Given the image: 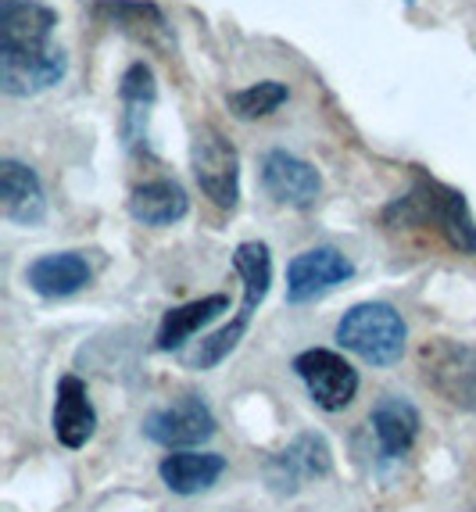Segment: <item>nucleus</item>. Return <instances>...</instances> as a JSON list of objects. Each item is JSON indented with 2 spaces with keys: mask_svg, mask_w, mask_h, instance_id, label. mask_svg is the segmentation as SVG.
Listing matches in <instances>:
<instances>
[{
  "mask_svg": "<svg viewBox=\"0 0 476 512\" xmlns=\"http://www.w3.org/2000/svg\"><path fill=\"white\" fill-rule=\"evenodd\" d=\"M233 269L237 276L244 280V301H240V312L233 316V323H226L222 330H215L212 337H204L197 344L194 355H187V366L190 369H215L222 359H230L233 351H237L240 337L247 333L255 312L262 308L265 294L272 287V255L265 248L262 240H244L237 251H233Z\"/></svg>",
  "mask_w": 476,
  "mask_h": 512,
  "instance_id": "nucleus-1",
  "label": "nucleus"
},
{
  "mask_svg": "<svg viewBox=\"0 0 476 512\" xmlns=\"http://www.w3.org/2000/svg\"><path fill=\"white\" fill-rule=\"evenodd\" d=\"M383 219L391 222V226H423V222H434L451 248L462 251V255H476V219L469 212V201L459 190L444 187L437 180L419 176L416 187L408 190L405 197H398L383 212Z\"/></svg>",
  "mask_w": 476,
  "mask_h": 512,
  "instance_id": "nucleus-2",
  "label": "nucleus"
},
{
  "mask_svg": "<svg viewBox=\"0 0 476 512\" xmlns=\"http://www.w3.org/2000/svg\"><path fill=\"white\" fill-rule=\"evenodd\" d=\"M337 344L376 369L401 362L408 344V326L401 312L387 301H362L348 308L337 323Z\"/></svg>",
  "mask_w": 476,
  "mask_h": 512,
  "instance_id": "nucleus-3",
  "label": "nucleus"
},
{
  "mask_svg": "<svg viewBox=\"0 0 476 512\" xmlns=\"http://www.w3.org/2000/svg\"><path fill=\"white\" fill-rule=\"evenodd\" d=\"M190 169L201 194L222 212L240 205V154L219 129L201 126L190 140Z\"/></svg>",
  "mask_w": 476,
  "mask_h": 512,
  "instance_id": "nucleus-4",
  "label": "nucleus"
},
{
  "mask_svg": "<svg viewBox=\"0 0 476 512\" xmlns=\"http://www.w3.org/2000/svg\"><path fill=\"white\" fill-rule=\"evenodd\" d=\"M294 373L305 384L308 398L323 412H344L358 394V369L330 348H308L294 359Z\"/></svg>",
  "mask_w": 476,
  "mask_h": 512,
  "instance_id": "nucleus-5",
  "label": "nucleus"
},
{
  "mask_svg": "<svg viewBox=\"0 0 476 512\" xmlns=\"http://www.w3.org/2000/svg\"><path fill=\"white\" fill-rule=\"evenodd\" d=\"M144 437L169 452H190L215 437V416L197 394H183L144 419Z\"/></svg>",
  "mask_w": 476,
  "mask_h": 512,
  "instance_id": "nucleus-6",
  "label": "nucleus"
},
{
  "mask_svg": "<svg viewBox=\"0 0 476 512\" xmlns=\"http://www.w3.org/2000/svg\"><path fill=\"white\" fill-rule=\"evenodd\" d=\"M423 380L444 402L476 416V344L441 341L423 351Z\"/></svg>",
  "mask_w": 476,
  "mask_h": 512,
  "instance_id": "nucleus-7",
  "label": "nucleus"
},
{
  "mask_svg": "<svg viewBox=\"0 0 476 512\" xmlns=\"http://www.w3.org/2000/svg\"><path fill=\"white\" fill-rule=\"evenodd\" d=\"M333 470V452L326 444L323 434H298L294 441L283 448V452L269 455L265 462V484L276 491V495H298L301 487L312 484V480L330 477Z\"/></svg>",
  "mask_w": 476,
  "mask_h": 512,
  "instance_id": "nucleus-8",
  "label": "nucleus"
},
{
  "mask_svg": "<svg viewBox=\"0 0 476 512\" xmlns=\"http://www.w3.org/2000/svg\"><path fill=\"white\" fill-rule=\"evenodd\" d=\"M355 276V265L337 248H308L290 258L287 265V301L290 305H308V301L326 298L340 283Z\"/></svg>",
  "mask_w": 476,
  "mask_h": 512,
  "instance_id": "nucleus-9",
  "label": "nucleus"
},
{
  "mask_svg": "<svg viewBox=\"0 0 476 512\" xmlns=\"http://www.w3.org/2000/svg\"><path fill=\"white\" fill-rule=\"evenodd\" d=\"M58 26V11L40 4V0H4L0 4V54L22 58V54H40L51 43Z\"/></svg>",
  "mask_w": 476,
  "mask_h": 512,
  "instance_id": "nucleus-10",
  "label": "nucleus"
},
{
  "mask_svg": "<svg viewBox=\"0 0 476 512\" xmlns=\"http://www.w3.org/2000/svg\"><path fill=\"white\" fill-rule=\"evenodd\" d=\"M262 187L276 205L312 208L323 194V176L305 158L276 147L262 158Z\"/></svg>",
  "mask_w": 476,
  "mask_h": 512,
  "instance_id": "nucleus-11",
  "label": "nucleus"
},
{
  "mask_svg": "<svg viewBox=\"0 0 476 512\" xmlns=\"http://www.w3.org/2000/svg\"><path fill=\"white\" fill-rule=\"evenodd\" d=\"M51 430L58 444H65L68 452H79L94 441L97 434V409L90 402V391L76 373H65L54 387V412H51Z\"/></svg>",
  "mask_w": 476,
  "mask_h": 512,
  "instance_id": "nucleus-12",
  "label": "nucleus"
},
{
  "mask_svg": "<svg viewBox=\"0 0 476 512\" xmlns=\"http://www.w3.org/2000/svg\"><path fill=\"white\" fill-rule=\"evenodd\" d=\"M369 423H373V437H376V452L383 462H398L412 452V444L419 437V409L401 394H383L380 402L369 412Z\"/></svg>",
  "mask_w": 476,
  "mask_h": 512,
  "instance_id": "nucleus-13",
  "label": "nucleus"
},
{
  "mask_svg": "<svg viewBox=\"0 0 476 512\" xmlns=\"http://www.w3.org/2000/svg\"><path fill=\"white\" fill-rule=\"evenodd\" d=\"M68 72V54L61 47H47L40 54H22V58H8L0 54V90L8 97H36L43 90H51L65 79Z\"/></svg>",
  "mask_w": 476,
  "mask_h": 512,
  "instance_id": "nucleus-14",
  "label": "nucleus"
},
{
  "mask_svg": "<svg viewBox=\"0 0 476 512\" xmlns=\"http://www.w3.org/2000/svg\"><path fill=\"white\" fill-rule=\"evenodd\" d=\"M0 205H4V219L15 226H40L47 219V194L40 176L18 158L0 162Z\"/></svg>",
  "mask_w": 476,
  "mask_h": 512,
  "instance_id": "nucleus-15",
  "label": "nucleus"
},
{
  "mask_svg": "<svg viewBox=\"0 0 476 512\" xmlns=\"http://www.w3.org/2000/svg\"><path fill=\"white\" fill-rule=\"evenodd\" d=\"M90 280H94V269H90L83 251H51L26 269V283L47 301L72 298L83 287H90Z\"/></svg>",
  "mask_w": 476,
  "mask_h": 512,
  "instance_id": "nucleus-16",
  "label": "nucleus"
},
{
  "mask_svg": "<svg viewBox=\"0 0 476 512\" xmlns=\"http://www.w3.org/2000/svg\"><path fill=\"white\" fill-rule=\"evenodd\" d=\"M222 473H226V459L215 452H197V448H190V452H169L158 462L162 484L169 487L172 495H183V498L201 495V491L215 487Z\"/></svg>",
  "mask_w": 476,
  "mask_h": 512,
  "instance_id": "nucleus-17",
  "label": "nucleus"
},
{
  "mask_svg": "<svg viewBox=\"0 0 476 512\" xmlns=\"http://www.w3.org/2000/svg\"><path fill=\"white\" fill-rule=\"evenodd\" d=\"M226 308H230V298H226V294H208V298H197L179 308H169V312L162 316L158 333H154V348L183 351V344H187L194 333H201L208 323H215Z\"/></svg>",
  "mask_w": 476,
  "mask_h": 512,
  "instance_id": "nucleus-18",
  "label": "nucleus"
},
{
  "mask_svg": "<svg viewBox=\"0 0 476 512\" xmlns=\"http://www.w3.org/2000/svg\"><path fill=\"white\" fill-rule=\"evenodd\" d=\"M187 212H190V197L176 180L140 183V187L129 194V215H133L140 226H154V230L176 226L179 219H187Z\"/></svg>",
  "mask_w": 476,
  "mask_h": 512,
  "instance_id": "nucleus-19",
  "label": "nucleus"
},
{
  "mask_svg": "<svg viewBox=\"0 0 476 512\" xmlns=\"http://www.w3.org/2000/svg\"><path fill=\"white\" fill-rule=\"evenodd\" d=\"M119 97H122V108H126V119H122V133H126V144L136 147L140 140L147 137V115L154 108V72L147 69L144 61H136L122 72V83H119Z\"/></svg>",
  "mask_w": 476,
  "mask_h": 512,
  "instance_id": "nucleus-20",
  "label": "nucleus"
},
{
  "mask_svg": "<svg viewBox=\"0 0 476 512\" xmlns=\"http://www.w3.org/2000/svg\"><path fill=\"white\" fill-rule=\"evenodd\" d=\"M287 97H290V90L280 83V79H262V83H255V86L233 90V94L226 97V104H230V111L237 115V119L251 122V119L272 115L280 104H287Z\"/></svg>",
  "mask_w": 476,
  "mask_h": 512,
  "instance_id": "nucleus-21",
  "label": "nucleus"
},
{
  "mask_svg": "<svg viewBox=\"0 0 476 512\" xmlns=\"http://www.w3.org/2000/svg\"><path fill=\"white\" fill-rule=\"evenodd\" d=\"M408 4H412V0H408Z\"/></svg>",
  "mask_w": 476,
  "mask_h": 512,
  "instance_id": "nucleus-22",
  "label": "nucleus"
}]
</instances>
